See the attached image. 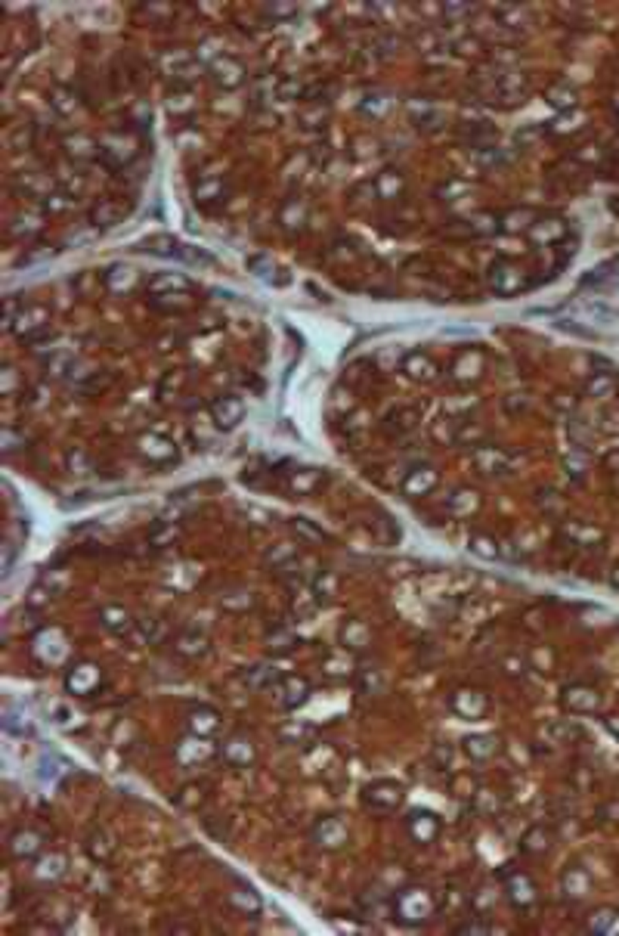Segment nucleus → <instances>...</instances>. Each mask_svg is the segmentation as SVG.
Segmentation results:
<instances>
[{"mask_svg":"<svg viewBox=\"0 0 619 936\" xmlns=\"http://www.w3.org/2000/svg\"><path fill=\"white\" fill-rule=\"evenodd\" d=\"M431 911H433V896L424 886H406L393 899V915L400 921H409V924L424 921V917H431Z\"/></svg>","mask_w":619,"mask_h":936,"instance_id":"1","label":"nucleus"},{"mask_svg":"<svg viewBox=\"0 0 619 936\" xmlns=\"http://www.w3.org/2000/svg\"><path fill=\"white\" fill-rule=\"evenodd\" d=\"M362 800L371 809H396L402 803V787L393 785V781H375V785L365 787Z\"/></svg>","mask_w":619,"mask_h":936,"instance_id":"2","label":"nucleus"},{"mask_svg":"<svg viewBox=\"0 0 619 936\" xmlns=\"http://www.w3.org/2000/svg\"><path fill=\"white\" fill-rule=\"evenodd\" d=\"M241 416H245V406H241V400L232 397V394H226V397L210 403V418H214V425L223 431L235 428V425L241 422Z\"/></svg>","mask_w":619,"mask_h":936,"instance_id":"3","label":"nucleus"},{"mask_svg":"<svg viewBox=\"0 0 619 936\" xmlns=\"http://www.w3.org/2000/svg\"><path fill=\"white\" fill-rule=\"evenodd\" d=\"M489 286H492L495 295H514L520 286H523V276H520V270L514 267V264L499 261V264H492V270H489Z\"/></svg>","mask_w":619,"mask_h":936,"instance_id":"4","label":"nucleus"},{"mask_svg":"<svg viewBox=\"0 0 619 936\" xmlns=\"http://www.w3.org/2000/svg\"><path fill=\"white\" fill-rule=\"evenodd\" d=\"M313 840L319 843L322 849H338L340 843L347 840V825L340 822L338 816H325L322 822H316L313 828Z\"/></svg>","mask_w":619,"mask_h":936,"instance_id":"5","label":"nucleus"},{"mask_svg":"<svg viewBox=\"0 0 619 936\" xmlns=\"http://www.w3.org/2000/svg\"><path fill=\"white\" fill-rule=\"evenodd\" d=\"M409 834H412L418 843H431V840H437V834H439V822H437V816H433V812H427V809H415V812H409Z\"/></svg>","mask_w":619,"mask_h":936,"instance_id":"6","label":"nucleus"},{"mask_svg":"<svg viewBox=\"0 0 619 936\" xmlns=\"http://www.w3.org/2000/svg\"><path fill=\"white\" fill-rule=\"evenodd\" d=\"M437 487V468L424 465V468H412L402 481V493L406 496H421V493H431Z\"/></svg>","mask_w":619,"mask_h":936,"instance_id":"7","label":"nucleus"},{"mask_svg":"<svg viewBox=\"0 0 619 936\" xmlns=\"http://www.w3.org/2000/svg\"><path fill=\"white\" fill-rule=\"evenodd\" d=\"M96 682H99V673H96L93 663H80V667H74L72 673L65 676V688L72 694H90L93 688H96Z\"/></svg>","mask_w":619,"mask_h":936,"instance_id":"8","label":"nucleus"},{"mask_svg":"<svg viewBox=\"0 0 619 936\" xmlns=\"http://www.w3.org/2000/svg\"><path fill=\"white\" fill-rule=\"evenodd\" d=\"M210 754H214L210 741H208V738H198V735L180 741V747H177V760L183 763V766H195L198 760H208Z\"/></svg>","mask_w":619,"mask_h":936,"instance_id":"9","label":"nucleus"},{"mask_svg":"<svg viewBox=\"0 0 619 936\" xmlns=\"http://www.w3.org/2000/svg\"><path fill=\"white\" fill-rule=\"evenodd\" d=\"M220 756H223V763H226V766H235V769H241V766H251V760H254V747L245 741V738H229V741H223V747H220Z\"/></svg>","mask_w":619,"mask_h":936,"instance_id":"10","label":"nucleus"},{"mask_svg":"<svg viewBox=\"0 0 619 936\" xmlns=\"http://www.w3.org/2000/svg\"><path fill=\"white\" fill-rule=\"evenodd\" d=\"M229 905H232L235 911H241V915H260V908H263L257 890L248 886V884H235L232 890H229Z\"/></svg>","mask_w":619,"mask_h":936,"instance_id":"11","label":"nucleus"},{"mask_svg":"<svg viewBox=\"0 0 619 936\" xmlns=\"http://www.w3.org/2000/svg\"><path fill=\"white\" fill-rule=\"evenodd\" d=\"M41 847H43L41 834H37V831H31V828L16 831V834H12V840H10V853L16 855V859H34V855L41 853Z\"/></svg>","mask_w":619,"mask_h":936,"instance_id":"12","label":"nucleus"},{"mask_svg":"<svg viewBox=\"0 0 619 936\" xmlns=\"http://www.w3.org/2000/svg\"><path fill=\"white\" fill-rule=\"evenodd\" d=\"M452 707H455L461 716L477 719V716H483V710H486V698H483L480 692H468V688H461V692H455V698H452Z\"/></svg>","mask_w":619,"mask_h":936,"instance_id":"13","label":"nucleus"},{"mask_svg":"<svg viewBox=\"0 0 619 936\" xmlns=\"http://www.w3.org/2000/svg\"><path fill=\"white\" fill-rule=\"evenodd\" d=\"M87 853H90V859H96V862H109L111 855H115V840H111L109 831H102V828L90 831V837H87Z\"/></svg>","mask_w":619,"mask_h":936,"instance_id":"14","label":"nucleus"},{"mask_svg":"<svg viewBox=\"0 0 619 936\" xmlns=\"http://www.w3.org/2000/svg\"><path fill=\"white\" fill-rule=\"evenodd\" d=\"M140 449L142 456H149L152 462H167L173 459V443L167 440V437H158V434H149L140 440Z\"/></svg>","mask_w":619,"mask_h":936,"instance_id":"15","label":"nucleus"},{"mask_svg":"<svg viewBox=\"0 0 619 936\" xmlns=\"http://www.w3.org/2000/svg\"><path fill=\"white\" fill-rule=\"evenodd\" d=\"M563 701H567V707H569V710H576V713H588V710H594V707L600 704V698L594 694V688H582V685L567 688V698H563Z\"/></svg>","mask_w":619,"mask_h":936,"instance_id":"16","label":"nucleus"},{"mask_svg":"<svg viewBox=\"0 0 619 936\" xmlns=\"http://www.w3.org/2000/svg\"><path fill=\"white\" fill-rule=\"evenodd\" d=\"M217 725H220V719H217V713H210V710H198L189 716V729H192V735H198V738H210L217 732Z\"/></svg>","mask_w":619,"mask_h":936,"instance_id":"17","label":"nucleus"},{"mask_svg":"<svg viewBox=\"0 0 619 936\" xmlns=\"http://www.w3.org/2000/svg\"><path fill=\"white\" fill-rule=\"evenodd\" d=\"M474 459H477V468H483V471H505L508 468V459L492 447H480L474 453Z\"/></svg>","mask_w":619,"mask_h":936,"instance_id":"18","label":"nucleus"},{"mask_svg":"<svg viewBox=\"0 0 619 936\" xmlns=\"http://www.w3.org/2000/svg\"><path fill=\"white\" fill-rule=\"evenodd\" d=\"M186 286H189V282H186L183 276H177V273H161V276H155V279L149 282V292L158 295V298H161L164 292L173 295V288H177V292H183Z\"/></svg>","mask_w":619,"mask_h":936,"instance_id":"19","label":"nucleus"},{"mask_svg":"<svg viewBox=\"0 0 619 936\" xmlns=\"http://www.w3.org/2000/svg\"><path fill=\"white\" fill-rule=\"evenodd\" d=\"M495 747H499V744H495V738H489V735H474V738L464 741V750H468V756H474V760H489V756L495 754Z\"/></svg>","mask_w":619,"mask_h":936,"instance_id":"20","label":"nucleus"},{"mask_svg":"<svg viewBox=\"0 0 619 936\" xmlns=\"http://www.w3.org/2000/svg\"><path fill=\"white\" fill-rule=\"evenodd\" d=\"M307 694H310L307 682H303V679H288L282 685V704L285 707H297V704H303V701H307Z\"/></svg>","mask_w":619,"mask_h":936,"instance_id":"21","label":"nucleus"},{"mask_svg":"<svg viewBox=\"0 0 619 936\" xmlns=\"http://www.w3.org/2000/svg\"><path fill=\"white\" fill-rule=\"evenodd\" d=\"M102 624L109 626L111 632H118V636H124V632H130V617L124 608H102Z\"/></svg>","mask_w":619,"mask_h":936,"instance_id":"22","label":"nucleus"},{"mask_svg":"<svg viewBox=\"0 0 619 936\" xmlns=\"http://www.w3.org/2000/svg\"><path fill=\"white\" fill-rule=\"evenodd\" d=\"M548 840L551 837L545 828H530L523 834V840H520V849H523V853H545V849H548Z\"/></svg>","mask_w":619,"mask_h":936,"instance_id":"23","label":"nucleus"},{"mask_svg":"<svg viewBox=\"0 0 619 936\" xmlns=\"http://www.w3.org/2000/svg\"><path fill=\"white\" fill-rule=\"evenodd\" d=\"M402 366H406V372L412 375V379H433V363L427 360V357H421V354L406 357V363H402Z\"/></svg>","mask_w":619,"mask_h":936,"instance_id":"24","label":"nucleus"},{"mask_svg":"<svg viewBox=\"0 0 619 936\" xmlns=\"http://www.w3.org/2000/svg\"><path fill=\"white\" fill-rule=\"evenodd\" d=\"M477 369H480V354H461L455 363H452V375L455 379H470V375H477Z\"/></svg>","mask_w":619,"mask_h":936,"instance_id":"25","label":"nucleus"},{"mask_svg":"<svg viewBox=\"0 0 619 936\" xmlns=\"http://www.w3.org/2000/svg\"><path fill=\"white\" fill-rule=\"evenodd\" d=\"M508 893H511V899H514V902H532V896H536V893H532V884H530V878H526V874H520V878H511V884H508Z\"/></svg>","mask_w":619,"mask_h":936,"instance_id":"26","label":"nucleus"},{"mask_svg":"<svg viewBox=\"0 0 619 936\" xmlns=\"http://www.w3.org/2000/svg\"><path fill=\"white\" fill-rule=\"evenodd\" d=\"M105 286L115 288V292H118V288H130V286H133V270H127V267H111L109 273H105Z\"/></svg>","mask_w":619,"mask_h":936,"instance_id":"27","label":"nucleus"},{"mask_svg":"<svg viewBox=\"0 0 619 936\" xmlns=\"http://www.w3.org/2000/svg\"><path fill=\"white\" fill-rule=\"evenodd\" d=\"M288 484H291V490H297V493H310V490L319 484V471H294Z\"/></svg>","mask_w":619,"mask_h":936,"instance_id":"28","label":"nucleus"},{"mask_svg":"<svg viewBox=\"0 0 619 936\" xmlns=\"http://www.w3.org/2000/svg\"><path fill=\"white\" fill-rule=\"evenodd\" d=\"M470 549H474L480 558H495V555H499V546H495V540L483 537V533L470 537Z\"/></svg>","mask_w":619,"mask_h":936,"instance_id":"29","label":"nucleus"},{"mask_svg":"<svg viewBox=\"0 0 619 936\" xmlns=\"http://www.w3.org/2000/svg\"><path fill=\"white\" fill-rule=\"evenodd\" d=\"M446 509H449L452 515L470 512V509H474V493H470V490H458V493L449 500V506H446Z\"/></svg>","mask_w":619,"mask_h":936,"instance_id":"30","label":"nucleus"},{"mask_svg":"<svg viewBox=\"0 0 619 936\" xmlns=\"http://www.w3.org/2000/svg\"><path fill=\"white\" fill-rule=\"evenodd\" d=\"M365 639H369V630H365L359 620H353V624L344 626V642L347 645H365Z\"/></svg>","mask_w":619,"mask_h":936,"instance_id":"31","label":"nucleus"},{"mask_svg":"<svg viewBox=\"0 0 619 936\" xmlns=\"http://www.w3.org/2000/svg\"><path fill=\"white\" fill-rule=\"evenodd\" d=\"M62 871H65V859H62V855H50V859L37 868V874H41V878H59Z\"/></svg>","mask_w":619,"mask_h":936,"instance_id":"32","label":"nucleus"},{"mask_svg":"<svg viewBox=\"0 0 619 936\" xmlns=\"http://www.w3.org/2000/svg\"><path fill=\"white\" fill-rule=\"evenodd\" d=\"M118 217H121V211H118L115 205H99L96 211H93V224H102V226L115 224Z\"/></svg>","mask_w":619,"mask_h":936,"instance_id":"33","label":"nucleus"},{"mask_svg":"<svg viewBox=\"0 0 619 936\" xmlns=\"http://www.w3.org/2000/svg\"><path fill=\"white\" fill-rule=\"evenodd\" d=\"M140 632L146 642H161V636H164V626L158 624V620H142L140 624Z\"/></svg>","mask_w":619,"mask_h":936,"instance_id":"34","label":"nucleus"},{"mask_svg":"<svg viewBox=\"0 0 619 936\" xmlns=\"http://www.w3.org/2000/svg\"><path fill=\"white\" fill-rule=\"evenodd\" d=\"M613 917H616V911L613 908H600L598 917H591V924H588V930H594V933H604L607 927L613 924Z\"/></svg>","mask_w":619,"mask_h":936,"instance_id":"35","label":"nucleus"},{"mask_svg":"<svg viewBox=\"0 0 619 936\" xmlns=\"http://www.w3.org/2000/svg\"><path fill=\"white\" fill-rule=\"evenodd\" d=\"M613 385H616V381H613V375H598V379L588 385V391H591L594 397H607V394L613 391Z\"/></svg>","mask_w":619,"mask_h":936,"instance_id":"36","label":"nucleus"},{"mask_svg":"<svg viewBox=\"0 0 619 936\" xmlns=\"http://www.w3.org/2000/svg\"><path fill=\"white\" fill-rule=\"evenodd\" d=\"M532 236H536V239H548V242H551V239H561L563 236V226L561 224H554V226L539 224V226H532Z\"/></svg>","mask_w":619,"mask_h":936,"instance_id":"37","label":"nucleus"},{"mask_svg":"<svg viewBox=\"0 0 619 936\" xmlns=\"http://www.w3.org/2000/svg\"><path fill=\"white\" fill-rule=\"evenodd\" d=\"M334 589H338V580H334L332 574H322L319 580H316V595H319V599L322 595H332Z\"/></svg>","mask_w":619,"mask_h":936,"instance_id":"38","label":"nucleus"},{"mask_svg":"<svg viewBox=\"0 0 619 936\" xmlns=\"http://www.w3.org/2000/svg\"><path fill=\"white\" fill-rule=\"evenodd\" d=\"M177 648L183 651V655H195V651H202L204 645H202V639H195V636H183L177 642Z\"/></svg>","mask_w":619,"mask_h":936,"instance_id":"39","label":"nucleus"},{"mask_svg":"<svg viewBox=\"0 0 619 936\" xmlns=\"http://www.w3.org/2000/svg\"><path fill=\"white\" fill-rule=\"evenodd\" d=\"M294 531L301 533V537H307L310 543H316V540H322V531H316L313 524H307V521H294Z\"/></svg>","mask_w":619,"mask_h":936,"instance_id":"40","label":"nucleus"},{"mask_svg":"<svg viewBox=\"0 0 619 936\" xmlns=\"http://www.w3.org/2000/svg\"><path fill=\"white\" fill-rule=\"evenodd\" d=\"M173 537H177V531H173V527H164V531H155L152 533V543L155 546H167V540H173Z\"/></svg>","mask_w":619,"mask_h":936,"instance_id":"41","label":"nucleus"},{"mask_svg":"<svg viewBox=\"0 0 619 936\" xmlns=\"http://www.w3.org/2000/svg\"><path fill=\"white\" fill-rule=\"evenodd\" d=\"M266 267H270V264H266V257H248V270H251V273L266 276Z\"/></svg>","mask_w":619,"mask_h":936,"instance_id":"42","label":"nucleus"},{"mask_svg":"<svg viewBox=\"0 0 619 936\" xmlns=\"http://www.w3.org/2000/svg\"><path fill=\"white\" fill-rule=\"evenodd\" d=\"M12 385H16V372H12V369H3V385H0V391L10 394Z\"/></svg>","mask_w":619,"mask_h":936,"instance_id":"43","label":"nucleus"},{"mask_svg":"<svg viewBox=\"0 0 619 936\" xmlns=\"http://www.w3.org/2000/svg\"><path fill=\"white\" fill-rule=\"evenodd\" d=\"M483 930H489L486 924H477V921H470V924H461V927H458V933H483Z\"/></svg>","mask_w":619,"mask_h":936,"instance_id":"44","label":"nucleus"},{"mask_svg":"<svg viewBox=\"0 0 619 936\" xmlns=\"http://www.w3.org/2000/svg\"><path fill=\"white\" fill-rule=\"evenodd\" d=\"M195 797H202V791H198V787H186V794H180V803L189 806Z\"/></svg>","mask_w":619,"mask_h":936,"instance_id":"45","label":"nucleus"},{"mask_svg":"<svg viewBox=\"0 0 619 936\" xmlns=\"http://www.w3.org/2000/svg\"><path fill=\"white\" fill-rule=\"evenodd\" d=\"M607 725H610V732L619 738V719H610V723H607Z\"/></svg>","mask_w":619,"mask_h":936,"instance_id":"46","label":"nucleus"},{"mask_svg":"<svg viewBox=\"0 0 619 936\" xmlns=\"http://www.w3.org/2000/svg\"><path fill=\"white\" fill-rule=\"evenodd\" d=\"M610 583H613V586H619V568H616V571H613V577H610Z\"/></svg>","mask_w":619,"mask_h":936,"instance_id":"47","label":"nucleus"}]
</instances>
